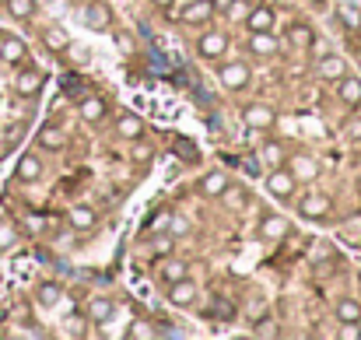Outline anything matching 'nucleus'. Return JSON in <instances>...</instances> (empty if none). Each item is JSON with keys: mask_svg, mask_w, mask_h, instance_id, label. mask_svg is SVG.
I'll return each mask as SVG.
<instances>
[{"mask_svg": "<svg viewBox=\"0 0 361 340\" xmlns=\"http://www.w3.org/2000/svg\"><path fill=\"white\" fill-rule=\"evenodd\" d=\"M295 186H298V179L291 176V169H270V176H267V190H270L277 200L295 197Z\"/></svg>", "mask_w": 361, "mask_h": 340, "instance_id": "1", "label": "nucleus"}, {"mask_svg": "<svg viewBox=\"0 0 361 340\" xmlns=\"http://www.w3.org/2000/svg\"><path fill=\"white\" fill-rule=\"evenodd\" d=\"M81 22H85L88 29H95V32H106V29L113 25V11H109V4H102V0H92V4H85Z\"/></svg>", "mask_w": 361, "mask_h": 340, "instance_id": "2", "label": "nucleus"}, {"mask_svg": "<svg viewBox=\"0 0 361 340\" xmlns=\"http://www.w3.org/2000/svg\"><path fill=\"white\" fill-rule=\"evenodd\" d=\"M316 74H319L323 81H340V78L347 74V64H344V57L326 53V57H319V60H316Z\"/></svg>", "mask_w": 361, "mask_h": 340, "instance_id": "3", "label": "nucleus"}, {"mask_svg": "<svg viewBox=\"0 0 361 340\" xmlns=\"http://www.w3.org/2000/svg\"><path fill=\"white\" fill-rule=\"evenodd\" d=\"M218 74H221V85H225L228 92H239V88H246V85H249V67H246V64H239V60H235V64H225Z\"/></svg>", "mask_w": 361, "mask_h": 340, "instance_id": "4", "label": "nucleus"}, {"mask_svg": "<svg viewBox=\"0 0 361 340\" xmlns=\"http://www.w3.org/2000/svg\"><path fill=\"white\" fill-rule=\"evenodd\" d=\"M242 123L246 127H253V130H267V127H274V109L270 106H246L242 109Z\"/></svg>", "mask_w": 361, "mask_h": 340, "instance_id": "5", "label": "nucleus"}, {"mask_svg": "<svg viewBox=\"0 0 361 340\" xmlns=\"http://www.w3.org/2000/svg\"><path fill=\"white\" fill-rule=\"evenodd\" d=\"M291 232V225H288V218H281V214H267L263 221H260V239H267V242H277V239H284Z\"/></svg>", "mask_w": 361, "mask_h": 340, "instance_id": "6", "label": "nucleus"}, {"mask_svg": "<svg viewBox=\"0 0 361 340\" xmlns=\"http://www.w3.org/2000/svg\"><path fill=\"white\" fill-rule=\"evenodd\" d=\"M197 50H200V57L218 60V57L228 50V39H225L221 32H204V36H200V43H197Z\"/></svg>", "mask_w": 361, "mask_h": 340, "instance_id": "7", "label": "nucleus"}, {"mask_svg": "<svg viewBox=\"0 0 361 340\" xmlns=\"http://www.w3.org/2000/svg\"><path fill=\"white\" fill-rule=\"evenodd\" d=\"M291 176H295L298 183H312V179L319 176V162H316L312 155H295V158H291Z\"/></svg>", "mask_w": 361, "mask_h": 340, "instance_id": "8", "label": "nucleus"}, {"mask_svg": "<svg viewBox=\"0 0 361 340\" xmlns=\"http://www.w3.org/2000/svg\"><path fill=\"white\" fill-rule=\"evenodd\" d=\"M169 302L172 305H179V309H186V305H193L197 302V288H193V281H172L169 284Z\"/></svg>", "mask_w": 361, "mask_h": 340, "instance_id": "9", "label": "nucleus"}, {"mask_svg": "<svg viewBox=\"0 0 361 340\" xmlns=\"http://www.w3.org/2000/svg\"><path fill=\"white\" fill-rule=\"evenodd\" d=\"M155 274H158L165 284H172V281H183V277H186V263H183V260H172V256H162V260L155 263Z\"/></svg>", "mask_w": 361, "mask_h": 340, "instance_id": "10", "label": "nucleus"}, {"mask_svg": "<svg viewBox=\"0 0 361 340\" xmlns=\"http://www.w3.org/2000/svg\"><path fill=\"white\" fill-rule=\"evenodd\" d=\"M274 22H277V15H274L270 8H253V11L246 15L249 32H274Z\"/></svg>", "mask_w": 361, "mask_h": 340, "instance_id": "11", "label": "nucleus"}, {"mask_svg": "<svg viewBox=\"0 0 361 340\" xmlns=\"http://www.w3.org/2000/svg\"><path fill=\"white\" fill-rule=\"evenodd\" d=\"M211 15H214L211 0H193V4H186V11H183V22L186 25H204V22H211Z\"/></svg>", "mask_w": 361, "mask_h": 340, "instance_id": "12", "label": "nucleus"}, {"mask_svg": "<svg viewBox=\"0 0 361 340\" xmlns=\"http://www.w3.org/2000/svg\"><path fill=\"white\" fill-rule=\"evenodd\" d=\"M298 211H302V218H323V214L330 211V197H323V193H309V197H302Z\"/></svg>", "mask_w": 361, "mask_h": 340, "instance_id": "13", "label": "nucleus"}, {"mask_svg": "<svg viewBox=\"0 0 361 340\" xmlns=\"http://www.w3.org/2000/svg\"><path fill=\"white\" fill-rule=\"evenodd\" d=\"M337 95H340V102H344V106H351V109H354V106H361V78H347V74H344V78H340Z\"/></svg>", "mask_w": 361, "mask_h": 340, "instance_id": "14", "label": "nucleus"}, {"mask_svg": "<svg viewBox=\"0 0 361 340\" xmlns=\"http://www.w3.org/2000/svg\"><path fill=\"white\" fill-rule=\"evenodd\" d=\"M25 43L22 39H15V36H8L4 43H0V60H4V64H22L25 60Z\"/></svg>", "mask_w": 361, "mask_h": 340, "instance_id": "15", "label": "nucleus"}, {"mask_svg": "<svg viewBox=\"0 0 361 340\" xmlns=\"http://www.w3.org/2000/svg\"><path fill=\"white\" fill-rule=\"evenodd\" d=\"M249 50H253L256 57H274V50H277V39H274V32H253V39H249Z\"/></svg>", "mask_w": 361, "mask_h": 340, "instance_id": "16", "label": "nucleus"}, {"mask_svg": "<svg viewBox=\"0 0 361 340\" xmlns=\"http://www.w3.org/2000/svg\"><path fill=\"white\" fill-rule=\"evenodd\" d=\"M43 176V162L36 158V155H22V162H18V179L22 183H36Z\"/></svg>", "mask_w": 361, "mask_h": 340, "instance_id": "17", "label": "nucleus"}, {"mask_svg": "<svg viewBox=\"0 0 361 340\" xmlns=\"http://www.w3.org/2000/svg\"><path fill=\"white\" fill-rule=\"evenodd\" d=\"M43 43H46V50H50V53H64V50L71 46V36H67L64 29H57V25H53V29H46V32H43Z\"/></svg>", "mask_w": 361, "mask_h": 340, "instance_id": "18", "label": "nucleus"}, {"mask_svg": "<svg viewBox=\"0 0 361 340\" xmlns=\"http://www.w3.org/2000/svg\"><path fill=\"white\" fill-rule=\"evenodd\" d=\"M116 134H120V137H127V141H137V137L144 134V123H141L137 116L123 113V116H120V123H116Z\"/></svg>", "mask_w": 361, "mask_h": 340, "instance_id": "19", "label": "nucleus"}, {"mask_svg": "<svg viewBox=\"0 0 361 340\" xmlns=\"http://www.w3.org/2000/svg\"><path fill=\"white\" fill-rule=\"evenodd\" d=\"M228 190V179L221 176V172H207L204 179H200V193L204 197H221Z\"/></svg>", "mask_w": 361, "mask_h": 340, "instance_id": "20", "label": "nucleus"}, {"mask_svg": "<svg viewBox=\"0 0 361 340\" xmlns=\"http://www.w3.org/2000/svg\"><path fill=\"white\" fill-rule=\"evenodd\" d=\"M67 218H71V225H74V228H81V232H85V228H95V221H99V218H95V211H92L88 204L71 207V214H67Z\"/></svg>", "mask_w": 361, "mask_h": 340, "instance_id": "21", "label": "nucleus"}, {"mask_svg": "<svg viewBox=\"0 0 361 340\" xmlns=\"http://www.w3.org/2000/svg\"><path fill=\"white\" fill-rule=\"evenodd\" d=\"M81 120H85V123L106 120V99H85V102H81Z\"/></svg>", "mask_w": 361, "mask_h": 340, "instance_id": "22", "label": "nucleus"}, {"mask_svg": "<svg viewBox=\"0 0 361 340\" xmlns=\"http://www.w3.org/2000/svg\"><path fill=\"white\" fill-rule=\"evenodd\" d=\"M39 144L50 148V151H60V148L67 144V134H64L60 127H43V130H39Z\"/></svg>", "mask_w": 361, "mask_h": 340, "instance_id": "23", "label": "nucleus"}, {"mask_svg": "<svg viewBox=\"0 0 361 340\" xmlns=\"http://www.w3.org/2000/svg\"><path fill=\"white\" fill-rule=\"evenodd\" d=\"M312 39H316V36H312L309 25H291V29H288V43H291L295 50H309Z\"/></svg>", "mask_w": 361, "mask_h": 340, "instance_id": "24", "label": "nucleus"}, {"mask_svg": "<svg viewBox=\"0 0 361 340\" xmlns=\"http://www.w3.org/2000/svg\"><path fill=\"white\" fill-rule=\"evenodd\" d=\"M39 85H43V74H39V71H22L18 81H15V88H18L22 95H36Z\"/></svg>", "mask_w": 361, "mask_h": 340, "instance_id": "25", "label": "nucleus"}, {"mask_svg": "<svg viewBox=\"0 0 361 340\" xmlns=\"http://www.w3.org/2000/svg\"><path fill=\"white\" fill-rule=\"evenodd\" d=\"M88 316H92V323H106V319L113 316V302H109L106 295H95L92 305H88Z\"/></svg>", "mask_w": 361, "mask_h": 340, "instance_id": "26", "label": "nucleus"}, {"mask_svg": "<svg viewBox=\"0 0 361 340\" xmlns=\"http://www.w3.org/2000/svg\"><path fill=\"white\" fill-rule=\"evenodd\" d=\"M337 316H340V323H361V302L358 298H340Z\"/></svg>", "mask_w": 361, "mask_h": 340, "instance_id": "27", "label": "nucleus"}, {"mask_svg": "<svg viewBox=\"0 0 361 340\" xmlns=\"http://www.w3.org/2000/svg\"><path fill=\"white\" fill-rule=\"evenodd\" d=\"M60 284H53V281H46V284H39V291H36V298H39V305H46V309H53L57 302H60Z\"/></svg>", "mask_w": 361, "mask_h": 340, "instance_id": "28", "label": "nucleus"}, {"mask_svg": "<svg viewBox=\"0 0 361 340\" xmlns=\"http://www.w3.org/2000/svg\"><path fill=\"white\" fill-rule=\"evenodd\" d=\"M221 200H225L232 211H239V207H246V204H249V190H242V186H228V190L221 193Z\"/></svg>", "mask_w": 361, "mask_h": 340, "instance_id": "29", "label": "nucleus"}, {"mask_svg": "<svg viewBox=\"0 0 361 340\" xmlns=\"http://www.w3.org/2000/svg\"><path fill=\"white\" fill-rule=\"evenodd\" d=\"M15 242H18V228L11 221H0V253L15 249Z\"/></svg>", "mask_w": 361, "mask_h": 340, "instance_id": "30", "label": "nucleus"}, {"mask_svg": "<svg viewBox=\"0 0 361 340\" xmlns=\"http://www.w3.org/2000/svg\"><path fill=\"white\" fill-rule=\"evenodd\" d=\"M32 11H36V0H8V15L15 18H32Z\"/></svg>", "mask_w": 361, "mask_h": 340, "instance_id": "31", "label": "nucleus"}, {"mask_svg": "<svg viewBox=\"0 0 361 340\" xmlns=\"http://www.w3.org/2000/svg\"><path fill=\"white\" fill-rule=\"evenodd\" d=\"M340 22H344L351 32H358V29H361V8H351V4H344V8H340Z\"/></svg>", "mask_w": 361, "mask_h": 340, "instance_id": "32", "label": "nucleus"}, {"mask_svg": "<svg viewBox=\"0 0 361 340\" xmlns=\"http://www.w3.org/2000/svg\"><path fill=\"white\" fill-rule=\"evenodd\" d=\"M263 162H267V165H277V162H281V144H267V148H263Z\"/></svg>", "mask_w": 361, "mask_h": 340, "instance_id": "33", "label": "nucleus"}, {"mask_svg": "<svg viewBox=\"0 0 361 340\" xmlns=\"http://www.w3.org/2000/svg\"><path fill=\"white\" fill-rule=\"evenodd\" d=\"M155 253H158V256H169V253H172V239H169V235L155 239Z\"/></svg>", "mask_w": 361, "mask_h": 340, "instance_id": "34", "label": "nucleus"}, {"mask_svg": "<svg viewBox=\"0 0 361 340\" xmlns=\"http://www.w3.org/2000/svg\"><path fill=\"white\" fill-rule=\"evenodd\" d=\"M340 337H344V340H358V337H361V326H354V323H344V326H340Z\"/></svg>", "mask_w": 361, "mask_h": 340, "instance_id": "35", "label": "nucleus"}, {"mask_svg": "<svg viewBox=\"0 0 361 340\" xmlns=\"http://www.w3.org/2000/svg\"><path fill=\"white\" fill-rule=\"evenodd\" d=\"M134 158H137V162H148V158H151V148H148V144H134Z\"/></svg>", "mask_w": 361, "mask_h": 340, "instance_id": "36", "label": "nucleus"}, {"mask_svg": "<svg viewBox=\"0 0 361 340\" xmlns=\"http://www.w3.org/2000/svg\"><path fill=\"white\" fill-rule=\"evenodd\" d=\"M211 4H214V11L228 15V11H232V4H235V0H211Z\"/></svg>", "mask_w": 361, "mask_h": 340, "instance_id": "37", "label": "nucleus"}, {"mask_svg": "<svg viewBox=\"0 0 361 340\" xmlns=\"http://www.w3.org/2000/svg\"><path fill=\"white\" fill-rule=\"evenodd\" d=\"M309 50H312V53H316V60H319V57H326V53H330V46H326V43H316V39H312V46H309Z\"/></svg>", "mask_w": 361, "mask_h": 340, "instance_id": "38", "label": "nucleus"}, {"mask_svg": "<svg viewBox=\"0 0 361 340\" xmlns=\"http://www.w3.org/2000/svg\"><path fill=\"white\" fill-rule=\"evenodd\" d=\"M186 228H190V225H186V218H179V214H176V218H172V232L179 235V232H186Z\"/></svg>", "mask_w": 361, "mask_h": 340, "instance_id": "39", "label": "nucleus"}, {"mask_svg": "<svg viewBox=\"0 0 361 340\" xmlns=\"http://www.w3.org/2000/svg\"><path fill=\"white\" fill-rule=\"evenodd\" d=\"M130 337H155V330H151V326H134Z\"/></svg>", "mask_w": 361, "mask_h": 340, "instance_id": "40", "label": "nucleus"}, {"mask_svg": "<svg viewBox=\"0 0 361 340\" xmlns=\"http://www.w3.org/2000/svg\"><path fill=\"white\" fill-rule=\"evenodd\" d=\"M256 333H260V337H277V326L267 323V326H256Z\"/></svg>", "mask_w": 361, "mask_h": 340, "instance_id": "41", "label": "nucleus"}, {"mask_svg": "<svg viewBox=\"0 0 361 340\" xmlns=\"http://www.w3.org/2000/svg\"><path fill=\"white\" fill-rule=\"evenodd\" d=\"M351 137H354V141H361V123H351Z\"/></svg>", "mask_w": 361, "mask_h": 340, "instance_id": "42", "label": "nucleus"}, {"mask_svg": "<svg viewBox=\"0 0 361 340\" xmlns=\"http://www.w3.org/2000/svg\"><path fill=\"white\" fill-rule=\"evenodd\" d=\"M151 4H155V8H172L176 0H151Z\"/></svg>", "mask_w": 361, "mask_h": 340, "instance_id": "43", "label": "nucleus"}, {"mask_svg": "<svg viewBox=\"0 0 361 340\" xmlns=\"http://www.w3.org/2000/svg\"><path fill=\"white\" fill-rule=\"evenodd\" d=\"M347 4H351V8H361V0H347Z\"/></svg>", "mask_w": 361, "mask_h": 340, "instance_id": "44", "label": "nucleus"}, {"mask_svg": "<svg viewBox=\"0 0 361 340\" xmlns=\"http://www.w3.org/2000/svg\"><path fill=\"white\" fill-rule=\"evenodd\" d=\"M39 4H53V0H36V8H39Z\"/></svg>", "mask_w": 361, "mask_h": 340, "instance_id": "45", "label": "nucleus"}]
</instances>
